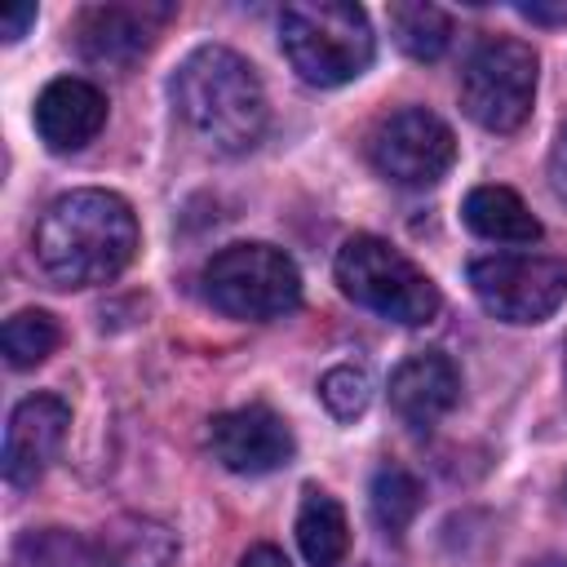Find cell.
I'll return each instance as SVG.
<instances>
[{
	"mask_svg": "<svg viewBox=\"0 0 567 567\" xmlns=\"http://www.w3.org/2000/svg\"><path fill=\"white\" fill-rule=\"evenodd\" d=\"M168 18L173 4H89L75 18V49L97 66H128L155 44Z\"/></svg>",
	"mask_w": 567,
	"mask_h": 567,
	"instance_id": "obj_10",
	"label": "cell"
},
{
	"mask_svg": "<svg viewBox=\"0 0 567 567\" xmlns=\"http://www.w3.org/2000/svg\"><path fill=\"white\" fill-rule=\"evenodd\" d=\"M239 567H292V563H288L284 549H275V545H252V549L239 558Z\"/></svg>",
	"mask_w": 567,
	"mask_h": 567,
	"instance_id": "obj_24",
	"label": "cell"
},
{
	"mask_svg": "<svg viewBox=\"0 0 567 567\" xmlns=\"http://www.w3.org/2000/svg\"><path fill=\"white\" fill-rule=\"evenodd\" d=\"M62 341V328L49 310H18L4 319V332H0V346H4V359L9 368H35L44 363Z\"/></svg>",
	"mask_w": 567,
	"mask_h": 567,
	"instance_id": "obj_20",
	"label": "cell"
},
{
	"mask_svg": "<svg viewBox=\"0 0 567 567\" xmlns=\"http://www.w3.org/2000/svg\"><path fill=\"white\" fill-rule=\"evenodd\" d=\"M106 124V93L80 75H58L35 97V133L49 151H84Z\"/></svg>",
	"mask_w": 567,
	"mask_h": 567,
	"instance_id": "obj_12",
	"label": "cell"
},
{
	"mask_svg": "<svg viewBox=\"0 0 567 567\" xmlns=\"http://www.w3.org/2000/svg\"><path fill=\"white\" fill-rule=\"evenodd\" d=\"M563 501H567V478H563Z\"/></svg>",
	"mask_w": 567,
	"mask_h": 567,
	"instance_id": "obj_27",
	"label": "cell"
},
{
	"mask_svg": "<svg viewBox=\"0 0 567 567\" xmlns=\"http://www.w3.org/2000/svg\"><path fill=\"white\" fill-rule=\"evenodd\" d=\"M319 399H323V408H328L337 421L363 416L368 403H372V377H368V368H359V363H337V368H328L323 381H319Z\"/></svg>",
	"mask_w": 567,
	"mask_h": 567,
	"instance_id": "obj_21",
	"label": "cell"
},
{
	"mask_svg": "<svg viewBox=\"0 0 567 567\" xmlns=\"http://www.w3.org/2000/svg\"><path fill=\"white\" fill-rule=\"evenodd\" d=\"M337 284L341 292L390 319V323H403V328H421L439 315V288L434 279L408 257L399 252L390 239H377V235H350L341 248H337Z\"/></svg>",
	"mask_w": 567,
	"mask_h": 567,
	"instance_id": "obj_4",
	"label": "cell"
},
{
	"mask_svg": "<svg viewBox=\"0 0 567 567\" xmlns=\"http://www.w3.org/2000/svg\"><path fill=\"white\" fill-rule=\"evenodd\" d=\"M368 159L385 182L425 190L452 173L456 137L434 111L403 106V111H390L377 120V128L368 133Z\"/></svg>",
	"mask_w": 567,
	"mask_h": 567,
	"instance_id": "obj_8",
	"label": "cell"
},
{
	"mask_svg": "<svg viewBox=\"0 0 567 567\" xmlns=\"http://www.w3.org/2000/svg\"><path fill=\"white\" fill-rule=\"evenodd\" d=\"M27 27H35V4H9V9L0 13V35H4L9 44L22 40Z\"/></svg>",
	"mask_w": 567,
	"mask_h": 567,
	"instance_id": "obj_22",
	"label": "cell"
},
{
	"mask_svg": "<svg viewBox=\"0 0 567 567\" xmlns=\"http://www.w3.org/2000/svg\"><path fill=\"white\" fill-rule=\"evenodd\" d=\"M536 102V49L514 35H487L461 71V106L487 133H514Z\"/></svg>",
	"mask_w": 567,
	"mask_h": 567,
	"instance_id": "obj_6",
	"label": "cell"
},
{
	"mask_svg": "<svg viewBox=\"0 0 567 567\" xmlns=\"http://www.w3.org/2000/svg\"><path fill=\"white\" fill-rule=\"evenodd\" d=\"M208 443H213V456L235 474H270L288 465L297 452L288 421L261 403L217 412L208 425Z\"/></svg>",
	"mask_w": 567,
	"mask_h": 567,
	"instance_id": "obj_9",
	"label": "cell"
},
{
	"mask_svg": "<svg viewBox=\"0 0 567 567\" xmlns=\"http://www.w3.org/2000/svg\"><path fill=\"white\" fill-rule=\"evenodd\" d=\"M177 115L221 155H244L266 137L270 106L248 58L226 44H199L173 71Z\"/></svg>",
	"mask_w": 567,
	"mask_h": 567,
	"instance_id": "obj_2",
	"label": "cell"
},
{
	"mask_svg": "<svg viewBox=\"0 0 567 567\" xmlns=\"http://www.w3.org/2000/svg\"><path fill=\"white\" fill-rule=\"evenodd\" d=\"M71 425V408L58 394H31L9 412L4 425V478L9 487H31L58 456Z\"/></svg>",
	"mask_w": 567,
	"mask_h": 567,
	"instance_id": "obj_11",
	"label": "cell"
},
{
	"mask_svg": "<svg viewBox=\"0 0 567 567\" xmlns=\"http://www.w3.org/2000/svg\"><path fill=\"white\" fill-rule=\"evenodd\" d=\"M549 182H554V190L567 199V124L558 128L554 151H549Z\"/></svg>",
	"mask_w": 567,
	"mask_h": 567,
	"instance_id": "obj_23",
	"label": "cell"
},
{
	"mask_svg": "<svg viewBox=\"0 0 567 567\" xmlns=\"http://www.w3.org/2000/svg\"><path fill=\"white\" fill-rule=\"evenodd\" d=\"M518 13L523 18H532V22H567V4H518Z\"/></svg>",
	"mask_w": 567,
	"mask_h": 567,
	"instance_id": "obj_25",
	"label": "cell"
},
{
	"mask_svg": "<svg viewBox=\"0 0 567 567\" xmlns=\"http://www.w3.org/2000/svg\"><path fill=\"white\" fill-rule=\"evenodd\" d=\"M563 372H567V359H563Z\"/></svg>",
	"mask_w": 567,
	"mask_h": 567,
	"instance_id": "obj_28",
	"label": "cell"
},
{
	"mask_svg": "<svg viewBox=\"0 0 567 567\" xmlns=\"http://www.w3.org/2000/svg\"><path fill=\"white\" fill-rule=\"evenodd\" d=\"M532 567H567V558L554 554V558H540V563H532Z\"/></svg>",
	"mask_w": 567,
	"mask_h": 567,
	"instance_id": "obj_26",
	"label": "cell"
},
{
	"mask_svg": "<svg viewBox=\"0 0 567 567\" xmlns=\"http://www.w3.org/2000/svg\"><path fill=\"white\" fill-rule=\"evenodd\" d=\"M204 297L230 319H279L301 301V270L275 244H226L204 266Z\"/></svg>",
	"mask_w": 567,
	"mask_h": 567,
	"instance_id": "obj_5",
	"label": "cell"
},
{
	"mask_svg": "<svg viewBox=\"0 0 567 567\" xmlns=\"http://www.w3.org/2000/svg\"><path fill=\"white\" fill-rule=\"evenodd\" d=\"M279 44L292 71L315 89H337L372 66L377 35L350 0H297L279 13Z\"/></svg>",
	"mask_w": 567,
	"mask_h": 567,
	"instance_id": "obj_3",
	"label": "cell"
},
{
	"mask_svg": "<svg viewBox=\"0 0 567 567\" xmlns=\"http://www.w3.org/2000/svg\"><path fill=\"white\" fill-rule=\"evenodd\" d=\"M137 252V217L115 190H66L35 226V266L58 288H93L115 279Z\"/></svg>",
	"mask_w": 567,
	"mask_h": 567,
	"instance_id": "obj_1",
	"label": "cell"
},
{
	"mask_svg": "<svg viewBox=\"0 0 567 567\" xmlns=\"http://www.w3.org/2000/svg\"><path fill=\"white\" fill-rule=\"evenodd\" d=\"M297 545L301 558L310 567H341L346 549H350V523L337 496H328L323 487H306L301 492V509H297Z\"/></svg>",
	"mask_w": 567,
	"mask_h": 567,
	"instance_id": "obj_15",
	"label": "cell"
},
{
	"mask_svg": "<svg viewBox=\"0 0 567 567\" xmlns=\"http://www.w3.org/2000/svg\"><path fill=\"white\" fill-rule=\"evenodd\" d=\"M9 567H106L97 540H84L66 527H31L13 540Z\"/></svg>",
	"mask_w": 567,
	"mask_h": 567,
	"instance_id": "obj_17",
	"label": "cell"
},
{
	"mask_svg": "<svg viewBox=\"0 0 567 567\" xmlns=\"http://www.w3.org/2000/svg\"><path fill=\"white\" fill-rule=\"evenodd\" d=\"M461 213H465V226L492 244H536L545 235L532 208L523 204V195L509 186H474Z\"/></svg>",
	"mask_w": 567,
	"mask_h": 567,
	"instance_id": "obj_14",
	"label": "cell"
},
{
	"mask_svg": "<svg viewBox=\"0 0 567 567\" xmlns=\"http://www.w3.org/2000/svg\"><path fill=\"white\" fill-rule=\"evenodd\" d=\"M390 31L394 44L416 62H434L452 44V18L439 4H421V0L390 4Z\"/></svg>",
	"mask_w": 567,
	"mask_h": 567,
	"instance_id": "obj_18",
	"label": "cell"
},
{
	"mask_svg": "<svg viewBox=\"0 0 567 567\" xmlns=\"http://www.w3.org/2000/svg\"><path fill=\"white\" fill-rule=\"evenodd\" d=\"M97 549L106 567H168L177 554V540L155 518H115L97 536Z\"/></svg>",
	"mask_w": 567,
	"mask_h": 567,
	"instance_id": "obj_16",
	"label": "cell"
},
{
	"mask_svg": "<svg viewBox=\"0 0 567 567\" xmlns=\"http://www.w3.org/2000/svg\"><path fill=\"white\" fill-rule=\"evenodd\" d=\"M368 501H372V518L385 536H403L408 523L416 518L421 509V483L412 470L403 465H381L372 474V487H368Z\"/></svg>",
	"mask_w": 567,
	"mask_h": 567,
	"instance_id": "obj_19",
	"label": "cell"
},
{
	"mask_svg": "<svg viewBox=\"0 0 567 567\" xmlns=\"http://www.w3.org/2000/svg\"><path fill=\"white\" fill-rule=\"evenodd\" d=\"M470 288L487 315L505 323H540L567 301V257H545V252L474 257Z\"/></svg>",
	"mask_w": 567,
	"mask_h": 567,
	"instance_id": "obj_7",
	"label": "cell"
},
{
	"mask_svg": "<svg viewBox=\"0 0 567 567\" xmlns=\"http://www.w3.org/2000/svg\"><path fill=\"white\" fill-rule=\"evenodd\" d=\"M456 399H461V372L439 350L412 354L390 372V408L412 430H430L434 421H443L456 408Z\"/></svg>",
	"mask_w": 567,
	"mask_h": 567,
	"instance_id": "obj_13",
	"label": "cell"
}]
</instances>
